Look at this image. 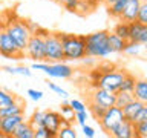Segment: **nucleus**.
Masks as SVG:
<instances>
[{"label":"nucleus","mask_w":147,"mask_h":138,"mask_svg":"<svg viewBox=\"0 0 147 138\" xmlns=\"http://www.w3.org/2000/svg\"><path fill=\"white\" fill-rule=\"evenodd\" d=\"M8 14H9V18H6V20L2 18L5 22V26H6V31L12 37V40L16 41V45L25 52V48L31 39V34L35 31L37 26H34L29 20L18 17L14 12H8Z\"/></svg>","instance_id":"f257e3e1"},{"label":"nucleus","mask_w":147,"mask_h":138,"mask_svg":"<svg viewBox=\"0 0 147 138\" xmlns=\"http://www.w3.org/2000/svg\"><path fill=\"white\" fill-rule=\"evenodd\" d=\"M60 40L63 46V54L64 60H83L86 58V39L84 35L78 34H66V32H58Z\"/></svg>","instance_id":"f03ea898"},{"label":"nucleus","mask_w":147,"mask_h":138,"mask_svg":"<svg viewBox=\"0 0 147 138\" xmlns=\"http://www.w3.org/2000/svg\"><path fill=\"white\" fill-rule=\"evenodd\" d=\"M107 35H109V31L106 29L84 35L87 57H98V58L107 57L110 54V48L107 45Z\"/></svg>","instance_id":"7ed1b4c3"},{"label":"nucleus","mask_w":147,"mask_h":138,"mask_svg":"<svg viewBox=\"0 0 147 138\" xmlns=\"http://www.w3.org/2000/svg\"><path fill=\"white\" fill-rule=\"evenodd\" d=\"M48 34V29L37 26L35 31L31 34V39L25 48V57L31 58L32 62H46L45 54V35Z\"/></svg>","instance_id":"20e7f679"},{"label":"nucleus","mask_w":147,"mask_h":138,"mask_svg":"<svg viewBox=\"0 0 147 138\" xmlns=\"http://www.w3.org/2000/svg\"><path fill=\"white\" fill-rule=\"evenodd\" d=\"M98 72V71H96ZM126 69H110L107 72H98V78L92 81V87H103L110 92H117L119 89L124 75H126Z\"/></svg>","instance_id":"39448f33"},{"label":"nucleus","mask_w":147,"mask_h":138,"mask_svg":"<svg viewBox=\"0 0 147 138\" xmlns=\"http://www.w3.org/2000/svg\"><path fill=\"white\" fill-rule=\"evenodd\" d=\"M0 55L5 58H12V60H20L25 58V52L16 45L12 37L6 31L5 22L0 18Z\"/></svg>","instance_id":"423d86ee"},{"label":"nucleus","mask_w":147,"mask_h":138,"mask_svg":"<svg viewBox=\"0 0 147 138\" xmlns=\"http://www.w3.org/2000/svg\"><path fill=\"white\" fill-rule=\"evenodd\" d=\"M45 54H46V63L64 62L63 46L58 32L48 31V34L45 35Z\"/></svg>","instance_id":"0eeeda50"},{"label":"nucleus","mask_w":147,"mask_h":138,"mask_svg":"<svg viewBox=\"0 0 147 138\" xmlns=\"http://www.w3.org/2000/svg\"><path fill=\"white\" fill-rule=\"evenodd\" d=\"M124 120V115H123V110L121 108L118 106H110V108L106 109V112L103 114V117L98 120V124L101 127L106 135H112V132L117 129V126Z\"/></svg>","instance_id":"6e6552de"},{"label":"nucleus","mask_w":147,"mask_h":138,"mask_svg":"<svg viewBox=\"0 0 147 138\" xmlns=\"http://www.w3.org/2000/svg\"><path fill=\"white\" fill-rule=\"evenodd\" d=\"M25 114L20 115H11V117H3L2 124H0V137L2 138H12L14 132L17 131V127L25 121Z\"/></svg>","instance_id":"1a4fd4ad"},{"label":"nucleus","mask_w":147,"mask_h":138,"mask_svg":"<svg viewBox=\"0 0 147 138\" xmlns=\"http://www.w3.org/2000/svg\"><path fill=\"white\" fill-rule=\"evenodd\" d=\"M87 101H95L104 108H110L115 104V92H110L103 87H94L92 92L87 95Z\"/></svg>","instance_id":"9d476101"},{"label":"nucleus","mask_w":147,"mask_h":138,"mask_svg":"<svg viewBox=\"0 0 147 138\" xmlns=\"http://www.w3.org/2000/svg\"><path fill=\"white\" fill-rule=\"evenodd\" d=\"M45 72L49 77H55V78H71L74 74V69L63 62H55V63H46Z\"/></svg>","instance_id":"9b49d317"},{"label":"nucleus","mask_w":147,"mask_h":138,"mask_svg":"<svg viewBox=\"0 0 147 138\" xmlns=\"http://www.w3.org/2000/svg\"><path fill=\"white\" fill-rule=\"evenodd\" d=\"M129 41H135L140 45L147 43V25L138 20L129 23Z\"/></svg>","instance_id":"f8f14e48"},{"label":"nucleus","mask_w":147,"mask_h":138,"mask_svg":"<svg viewBox=\"0 0 147 138\" xmlns=\"http://www.w3.org/2000/svg\"><path fill=\"white\" fill-rule=\"evenodd\" d=\"M61 118H63V115L60 112H55V110H45L41 126H45L54 137H57V132L60 131V127H61Z\"/></svg>","instance_id":"ddd939ff"},{"label":"nucleus","mask_w":147,"mask_h":138,"mask_svg":"<svg viewBox=\"0 0 147 138\" xmlns=\"http://www.w3.org/2000/svg\"><path fill=\"white\" fill-rule=\"evenodd\" d=\"M141 3H142V0H129L127 5L123 9L119 20H121V22H127V23L135 22L136 17H138V11H140Z\"/></svg>","instance_id":"4468645a"},{"label":"nucleus","mask_w":147,"mask_h":138,"mask_svg":"<svg viewBox=\"0 0 147 138\" xmlns=\"http://www.w3.org/2000/svg\"><path fill=\"white\" fill-rule=\"evenodd\" d=\"M110 137H115V138H135V124L124 118L123 121L117 126V129L112 132Z\"/></svg>","instance_id":"2eb2a0df"},{"label":"nucleus","mask_w":147,"mask_h":138,"mask_svg":"<svg viewBox=\"0 0 147 138\" xmlns=\"http://www.w3.org/2000/svg\"><path fill=\"white\" fill-rule=\"evenodd\" d=\"M25 108H26V103L23 101L20 97L14 101V103L8 104V106H3L0 108V117H11V115H20V114H25Z\"/></svg>","instance_id":"dca6fc26"},{"label":"nucleus","mask_w":147,"mask_h":138,"mask_svg":"<svg viewBox=\"0 0 147 138\" xmlns=\"http://www.w3.org/2000/svg\"><path fill=\"white\" fill-rule=\"evenodd\" d=\"M107 45L110 48V52H124V49H126V46H127V40L118 37L115 32H109Z\"/></svg>","instance_id":"f3484780"},{"label":"nucleus","mask_w":147,"mask_h":138,"mask_svg":"<svg viewBox=\"0 0 147 138\" xmlns=\"http://www.w3.org/2000/svg\"><path fill=\"white\" fill-rule=\"evenodd\" d=\"M142 104H144V103H141V101H140V100H136V98H133L132 101H129V103L124 106V108H121L124 118L129 120V121H132V120L135 118V115L138 114V110L141 109V106H142Z\"/></svg>","instance_id":"a211bd4d"},{"label":"nucleus","mask_w":147,"mask_h":138,"mask_svg":"<svg viewBox=\"0 0 147 138\" xmlns=\"http://www.w3.org/2000/svg\"><path fill=\"white\" fill-rule=\"evenodd\" d=\"M133 97L140 100L141 103H147V80L146 78H138L135 83V89H133Z\"/></svg>","instance_id":"6ab92c4d"},{"label":"nucleus","mask_w":147,"mask_h":138,"mask_svg":"<svg viewBox=\"0 0 147 138\" xmlns=\"http://www.w3.org/2000/svg\"><path fill=\"white\" fill-rule=\"evenodd\" d=\"M34 133H35V127L32 126L29 121L25 120V121L17 127V131L14 132L12 138H34Z\"/></svg>","instance_id":"aec40b11"},{"label":"nucleus","mask_w":147,"mask_h":138,"mask_svg":"<svg viewBox=\"0 0 147 138\" xmlns=\"http://www.w3.org/2000/svg\"><path fill=\"white\" fill-rule=\"evenodd\" d=\"M127 2H129V0H115L112 5H109V6H107V14L112 18H118V20H119L121 12H123L124 6L127 5Z\"/></svg>","instance_id":"412c9836"},{"label":"nucleus","mask_w":147,"mask_h":138,"mask_svg":"<svg viewBox=\"0 0 147 138\" xmlns=\"http://www.w3.org/2000/svg\"><path fill=\"white\" fill-rule=\"evenodd\" d=\"M135 97H133V92H126V91H117L115 92V106L118 108H124L129 101H132Z\"/></svg>","instance_id":"4be33fe9"},{"label":"nucleus","mask_w":147,"mask_h":138,"mask_svg":"<svg viewBox=\"0 0 147 138\" xmlns=\"http://www.w3.org/2000/svg\"><path fill=\"white\" fill-rule=\"evenodd\" d=\"M138 78L135 75H132V74L126 72V75H124L121 85H119V89L118 91H126V92H133L135 89V83H136Z\"/></svg>","instance_id":"5701e85b"},{"label":"nucleus","mask_w":147,"mask_h":138,"mask_svg":"<svg viewBox=\"0 0 147 138\" xmlns=\"http://www.w3.org/2000/svg\"><path fill=\"white\" fill-rule=\"evenodd\" d=\"M17 98H18L17 94H14V92H9L6 89H3V87H0V108L14 103Z\"/></svg>","instance_id":"b1692460"},{"label":"nucleus","mask_w":147,"mask_h":138,"mask_svg":"<svg viewBox=\"0 0 147 138\" xmlns=\"http://www.w3.org/2000/svg\"><path fill=\"white\" fill-rule=\"evenodd\" d=\"M87 109H89V112L92 114V117L98 121V120L103 117V114L106 112V109H107V108H104V106L95 103V101H87Z\"/></svg>","instance_id":"393cba45"},{"label":"nucleus","mask_w":147,"mask_h":138,"mask_svg":"<svg viewBox=\"0 0 147 138\" xmlns=\"http://www.w3.org/2000/svg\"><path fill=\"white\" fill-rule=\"evenodd\" d=\"M112 32H115L118 37H121V39H124V40H129V23L119 20V23L115 25Z\"/></svg>","instance_id":"a878e982"},{"label":"nucleus","mask_w":147,"mask_h":138,"mask_svg":"<svg viewBox=\"0 0 147 138\" xmlns=\"http://www.w3.org/2000/svg\"><path fill=\"white\" fill-rule=\"evenodd\" d=\"M57 137L58 138H77V132L72 127V124H66V126L60 127V131L57 132Z\"/></svg>","instance_id":"bb28decb"},{"label":"nucleus","mask_w":147,"mask_h":138,"mask_svg":"<svg viewBox=\"0 0 147 138\" xmlns=\"http://www.w3.org/2000/svg\"><path fill=\"white\" fill-rule=\"evenodd\" d=\"M3 71H6L9 74H20L25 77H31V71L25 66H17V68H9V66H3Z\"/></svg>","instance_id":"cd10ccee"},{"label":"nucleus","mask_w":147,"mask_h":138,"mask_svg":"<svg viewBox=\"0 0 147 138\" xmlns=\"http://www.w3.org/2000/svg\"><path fill=\"white\" fill-rule=\"evenodd\" d=\"M135 138H147V120L135 124Z\"/></svg>","instance_id":"c85d7f7f"},{"label":"nucleus","mask_w":147,"mask_h":138,"mask_svg":"<svg viewBox=\"0 0 147 138\" xmlns=\"http://www.w3.org/2000/svg\"><path fill=\"white\" fill-rule=\"evenodd\" d=\"M146 120H147V103L141 106V109L138 110V114L135 115V118L132 120V123L133 124H138V123L146 121Z\"/></svg>","instance_id":"c756f323"},{"label":"nucleus","mask_w":147,"mask_h":138,"mask_svg":"<svg viewBox=\"0 0 147 138\" xmlns=\"http://www.w3.org/2000/svg\"><path fill=\"white\" fill-rule=\"evenodd\" d=\"M136 20L140 22V23L147 25V0H142V3H141V6H140V11H138Z\"/></svg>","instance_id":"7c9ffc66"},{"label":"nucleus","mask_w":147,"mask_h":138,"mask_svg":"<svg viewBox=\"0 0 147 138\" xmlns=\"http://www.w3.org/2000/svg\"><path fill=\"white\" fill-rule=\"evenodd\" d=\"M43 114H45V112H41V110H35V112L32 114V117L28 120V121H29L34 127L41 126V123H43Z\"/></svg>","instance_id":"2f4dec72"},{"label":"nucleus","mask_w":147,"mask_h":138,"mask_svg":"<svg viewBox=\"0 0 147 138\" xmlns=\"http://www.w3.org/2000/svg\"><path fill=\"white\" fill-rule=\"evenodd\" d=\"M34 138H54V135H52V133H51L45 126H37V127H35Z\"/></svg>","instance_id":"473e14b6"},{"label":"nucleus","mask_w":147,"mask_h":138,"mask_svg":"<svg viewBox=\"0 0 147 138\" xmlns=\"http://www.w3.org/2000/svg\"><path fill=\"white\" fill-rule=\"evenodd\" d=\"M77 6H78V0H66V2L63 3V8L66 9V11L72 12V14H75Z\"/></svg>","instance_id":"72a5a7b5"},{"label":"nucleus","mask_w":147,"mask_h":138,"mask_svg":"<svg viewBox=\"0 0 147 138\" xmlns=\"http://www.w3.org/2000/svg\"><path fill=\"white\" fill-rule=\"evenodd\" d=\"M74 118L77 120V123L78 124H86V120H87V112L86 110H78V112L74 114Z\"/></svg>","instance_id":"f704fd0d"},{"label":"nucleus","mask_w":147,"mask_h":138,"mask_svg":"<svg viewBox=\"0 0 147 138\" xmlns=\"http://www.w3.org/2000/svg\"><path fill=\"white\" fill-rule=\"evenodd\" d=\"M48 85H49V89H51V91H54L55 94H58L60 97H63V98H67V95H69V94H67V92L64 91V89H61V87L57 86L55 83H48Z\"/></svg>","instance_id":"c9c22d12"},{"label":"nucleus","mask_w":147,"mask_h":138,"mask_svg":"<svg viewBox=\"0 0 147 138\" xmlns=\"http://www.w3.org/2000/svg\"><path fill=\"white\" fill-rule=\"evenodd\" d=\"M69 104H71V108L74 109V112H78V110H86L84 103H81L80 100H72Z\"/></svg>","instance_id":"e433bc0d"},{"label":"nucleus","mask_w":147,"mask_h":138,"mask_svg":"<svg viewBox=\"0 0 147 138\" xmlns=\"http://www.w3.org/2000/svg\"><path fill=\"white\" fill-rule=\"evenodd\" d=\"M28 95H29L34 101H38V100L43 98V92H41V91H35V89H28Z\"/></svg>","instance_id":"4c0bfd02"},{"label":"nucleus","mask_w":147,"mask_h":138,"mask_svg":"<svg viewBox=\"0 0 147 138\" xmlns=\"http://www.w3.org/2000/svg\"><path fill=\"white\" fill-rule=\"evenodd\" d=\"M83 135L87 137V138H94L95 137V131H94V127H90V126H87V124H83Z\"/></svg>","instance_id":"58836bf2"},{"label":"nucleus","mask_w":147,"mask_h":138,"mask_svg":"<svg viewBox=\"0 0 147 138\" xmlns=\"http://www.w3.org/2000/svg\"><path fill=\"white\" fill-rule=\"evenodd\" d=\"M61 114H64V115H74L75 112H74V109L71 108V104L64 103V104H61Z\"/></svg>","instance_id":"ea45409f"},{"label":"nucleus","mask_w":147,"mask_h":138,"mask_svg":"<svg viewBox=\"0 0 147 138\" xmlns=\"http://www.w3.org/2000/svg\"><path fill=\"white\" fill-rule=\"evenodd\" d=\"M100 2H101V3H104L106 6H109V5H112V3L115 2V0H100Z\"/></svg>","instance_id":"a19ab883"},{"label":"nucleus","mask_w":147,"mask_h":138,"mask_svg":"<svg viewBox=\"0 0 147 138\" xmlns=\"http://www.w3.org/2000/svg\"><path fill=\"white\" fill-rule=\"evenodd\" d=\"M52 2H55V3H58V5H61V6H63V3L66 2V0H52Z\"/></svg>","instance_id":"79ce46f5"},{"label":"nucleus","mask_w":147,"mask_h":138,"mask_svg":"<svg viewBox=\"0 0 147 138\" xmlns=\"http://www.w3.org/2000/svg\"><path fill=\"white\" fill-rule=\"evenodd\" d=\"M0 124H2V117H0Z\"/></svg>","instance_id":"37998d69"},{"label":"nucleus","mask_w":147,"mask_h":138,"mask_svg":"<svg viewBox=\"0 0 147 138\" xmlns=\"http://www.w3.org/2000/svg\"><path fill=\"white\" fill-rule=\"evenodd\" d=\"M146 46H147V43H146Z\"/></svg>","instance_id":"c03bdc74"}]
</instances>
